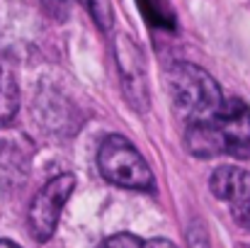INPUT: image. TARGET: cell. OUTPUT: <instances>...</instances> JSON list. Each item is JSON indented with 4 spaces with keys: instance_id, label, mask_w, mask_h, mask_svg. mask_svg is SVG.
<instances>
[{
    "instance_id": "7",
    "label": "cell",
    "mask_w": 250,
    "mask_h": 248,
    "mask_svg": "<svg viewBox=\"0 0 250 248\" xmlns=\"http://www.w3.org/2000/svg\"><path fill=\"white\" fill-rule=\"evenodd\" d=\"M17 105H20L17 83H15V78L0 66V129L15 117Z\"/></svg>"
},
{
    "instance_id": "4",
    "label": "cell",
    "mask_w": 250,
    "mask_h": 248,
    "mask_svg": "<svg viewBox=\"0 0 250 248\" xmlns=\"http://www.w3.org/2000/svg\"><path fill=\"white\" fill-rule=\"evenodd\" d=\"M73 187H76V178L71 173H63L49 180L37 192V197L29 204V234L34 241L44 244L54 236L61 219V209L73 195Z\"/></svg>"
},
{
    "instance_id": "5",
    "label": "cell",
    "mask_w": 250,
    "mask_h": 248,
    "mask_svg": "<svg viewBox=\"0 0 250 248\" xmlns=\"http://www.w3.org/2000/svg\"><path fill=\"white\" fill-rule=\"evenodd\" d=\"M209 185L214 197L229 202L233 219L246 231H250V173L236 165H221L214 170Z\"/></svg>"
},
{
    "instance_id": "6",
    "label": "cell",
    "mask_w": 250,
    "mask_h": 248,
    "mask_svg": "<svg viewBox=\"0 0 250 248\" xmlns=\"http://www.w3.org/2000/svg\"><path fill=\"white\" fill-rule=\"evenodd\" d=\"M117 64L122 71V83H124V92L126 100L144 112L148 107V92H146V66H144V56L139 51V46L129 39V37H119L117 39Z\"/></svg>"
},
{
    "instance_id": "12",
    "label": "cell",
    "mask_w": 250,
    "mask_h": 248,
    "mask_svg": "<svg viewBox=\"0 0 250 248\" xmlns=\"http://www.w3.org/2000/svg\"><path fill=\"white\" fill-rule=\"evenodd\" d=\"M0 248H22V246L15 244V241H10V239H0Z\"/></svg>"
},
{
    "instance_id": "8",
    "label": "cell",
    "mask_w": 250,
    "mask_h": 248,
    "mask_svg": "<svg viewBox=\"0 0 250 248\" xmlns=\"http://www.w3.org/2000/svg\"><path fill=\"white\" fill-rule=\"evenodd\" d=\"M97 248H175L166 239H139L134 234H117L107 241H102Z\"/></svg>"
},
{
    "instance_id": "3",
    "label": "cell",
    "mask_w": 250,
    "mask_h": 248,
    "mask_svg": "<svg viewBox=\"0 0 250 248\" xmlns=\"http://www.w3.org/2000/svg\"><path fill=\"white\" fill-rule=\"evenodd\" d=\"M97 168L104 180L126 190H153V173L141 151L124 136L109 134L97 151Z\"/></svg>"
},
{
    "instance_id": "10",
    "label": "cell",
    "mask_w": 250,
    "mask_h": 248,
    "mask_svg": "<svg viewBox=\"0 0 250 248\" xmlns=\"http://www.w3.org/2000/svg\"><path fill=\"white\" fill-rule=\"evenodd\" d=\"M139 2H141L148 22L161 24V27H170L172 24V12H170L166 0H139Z\"/></svg>"
},
{
    "instance_id": "2",
    "label": "cell",
    "mask_w": 250,
    "mask_h": 248,
    "mask_svg": "<svg viewBox=\"0 0 250 248\" xmlns=\"http://www.w3.org/2000/svg\"><path fill=\"white\" fill-rule=\"evenodd\" d=\"M167 88H170L172 105H175L180 119L185 122V127L211 119L224 102V92H221L219 83L204 68H199L197 64H189V61H177L170 66Z\"/></svg>"
},
{
    "instance_id": "11",
    "label": "cell",
    "mask_w": 250,
    "mask_h": 248,
    "mask_svg": "<svg viewBox=\"0 0 250 248\" xmlns=\"http://www.w3.org/2000/svg\"><path fill=\"white\" fill-rule=\"evenodd\" d=\"M71 2L73 0H42V5L49 12V17H56V20H66V15L71 10Z\"/></svg>"
},
{
    "instance_id": "1",
    "label": "cell",
    "mask_w": 250,
    "mask_h": 248,
    "mask_svg": "<svg viewBox=\"0 0 250 248\" xmlns=\"http://www.w3.org/2000/svg\"><path fill=\"white\" fill-rule=\"evenodd\" d=\"M185 144L197 158H214L221 154L250 156V107L238 97H224L219 112L197 124L185 127Z\"/></svg>"
},
{
    "instance_id": "9",
    "label": "cell",
    "mask_w": 250,
    "mask_h": 248,
    "mask_svg": "<svg viewBox=\"0 0 250 248\" xmlns=\"http://www.w3.org/2000/svg\"><path fill=\"white\" fill-rule=\"evenodd\" d=\"M87 10V15L92 17V22L102 29V32H109L112 24H114V7H112V0H81Z\"/></svg>"
}]
</instances>
